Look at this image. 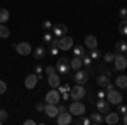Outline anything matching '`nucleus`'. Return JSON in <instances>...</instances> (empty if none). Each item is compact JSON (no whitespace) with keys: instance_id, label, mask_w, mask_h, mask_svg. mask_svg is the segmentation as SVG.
<instances>
[{"instance_id":"423d86ee","label":"nucleus","mask_w":127,"mask_h":125,"mask_svg":"<svg viewBox=\"0 0 127 125\" xmlns=\"http://www.w3.org/2000/svg\"><path fill=\"white\" fill-rule=\"evenodd\" d=\"M44 101H46V103H54V105H58L59 101H61V93L58 91V88H53V90H49L48 93H46V98H44Z\"/></svg>"},{"instance_id":"c03bdc74","label":"nucleus","mask_w":127,"mask_h":125,"mask_svg":"<svg viewBox=\"0 0 127 125\" xmlns=\"http://www.w3.org/2000/svg\"><path fill=\"white\" fill-rule=\"evenodd\" d=\"M24 124H26V125H36L37 122H36V120H32V118H27V120H26Z\"/></svg>"},{"instance_id":"6e6552de","label":"nucleus","mask_w":127,"mask_h":125,"mask_svg":"<svg viewBox=\"0 0 127 125\" xmlns=\"http://www.w3.org/2000/svg\"><path fill=\"white\" fill-rule=\"evenodd\" d=\"M56 124H58V125H69V124H73V115L69 113L68 110H66V112H59L58 117H56Z\"/></svg>"},{"instance_id":"b1692460","label":"nucleus","mask_w":127,"mask_h":125,"mask_svg":"<svg viewBox=\"0 0 127 125\" xmlns=\"http://www.w3.org/2000/svg\"><path fill=\"white\" fill-rule=\"evenodd\" d=\"M10 19V12L7 9H0V24H5Z\"/></svg>"},{"instance_id":"f03ea898","label":"nucleus","mask_w":127,"mask_h":125,"mask_svg":"<svg viewBox=\"0 0 127 125\" xmlns=\"http://www.w3.org/2000/svg\"><path fill=\"white\" fill-rule=\"evenodd\" d=\"M107 91V95H105V100H107L110 105H119V103H122V91L117 90V88H112V90H105Z\"/></svg>"},{"instance_id":"4c0bfd02","label":"nucleus","mask_w":127,"mask_h":125,"mask_svg":"<svg viewBox=\"0 0 127 125\" xmlns=\"http://www.w3.org/2000/svg\"><path fill=\"white\" fill-rule=\"evenodd\" d=\"M58 52H59L58 46H49V54H51V56H56Z\"/></svg>"},{"instance_id":"a211bd4d","label":"nucleus","mask_w":127,"mask_h":125,"mask_svg":"<svg viewBox=\"0 0 127 125\" xmlns=\"http://www.w3.org/2000/svg\"><path fill=\"white\" fill-rule=\"evenodd\" d=\"M115 86L119 90H127V76L126 75H119L115 78Z\"/></svg>"},{"instance_id":"de8ad7c7","label":"nucleus","mask_w":127,"mask_h":125,"mask_svg":"<svg viewBox=\"0 0 127 125\" xmlns=\"http://www.w3.org/2000/svg\"><path fill=\"white\" fill-rule=\"evenodd\" d=\"M124 56H126V59H127V54H124Z\"/></svg>"},{"instance_id":"473e14b6","label":"nucleus","mask_w":127,"mask_h":125,"mask_svg":"<svg viewBox=\"0 0 127 125\" xmlns=\"http://www.w3.org/2000/svg\"><path fill=\"white\" fill-rule=\"evenodd\" d=\"M9 118V113H7V110H3V108H0V122L3 124L5 120Z\"/></svg>"},{"instance_id":"4be33fe9","label":"nucleus","mask_w":127,"mask_h":125,"mask_svg":"<svg viewBox=\"0 0 127 125\" xmlns=\"http://www.w3.org/2000/svg\"><path fill=\"white\" fill-rule=\"evenodd\" d=\"M32 54H34V58H36V59L44 58V54H46V48H44V46H37V48L32 51Z\"/></svg>"},{"instance_id":"4468645a","label":"nucleus","mask_w":127,"mask_h":125,"mask_svg":"<svg viewBox=\"0 0 127 125\" xmlns=\"http://www.w3.org/2000/svg\"><path fill=\"white\" fill-rule=\"evenodd\" d=\"M44 113H46L49 118H56L58 113H59L58 105H54V103H46V106H44Z\"/></svg>"},{"instance_id":"79ce46f5","label":"nucleus","mask_w":127,"mask_h":125,"mask_svg":"<svg viewBox=\"0 0 127 125\" xmlns=\"http://www.w3.org/2000/svg\"><path fill=\"white\" fill-rule=\"evenodd\" d=\"M58 110H59V112H66V110H68V106L64 105V103H61V101H59V103H58Z\"/></svg>"},{"instance_id":"cd10ccee","label":"nucleus","mask_w":127,"mask_h":125,"mask_svg":"<svg viewBox=\"0 0 127 125\" xmlns=\"http://www.w3.org/2000/svg\"><path fill=\"white\" fill-rule=\"evenodd\" d=\"M53 39H54V36H53L51 32H44V36H42V42H44L46 46H49V44L53 42Z\"/></svg>"},{"instance_id":"f3484780","label":"nucleus","mask_w":127,"mask_h":125,"mask_svg":"<svg viewBox=\"0 0 127 125\" xmlns=\"http://www.w3.org/2000/svg\"><path fill=\"white\" fill-rule=\"evenodd\" d=\"M83 46H85L87 49H95V48H98V39L95 37V36H87Z\"/></svg>"},{"instance_id":"2eb2a0df","label":"nucleus","mask_w":127,"mask_h":125,"mask_svg":"<svg viewBox=\"0 0 127 125\" xmlns=\"http://www.w3.org/2000/svg\"><path fill=\"white\" fill-rule=\"evenodd\" d=\"M48 83H49L51 88H58L59 85H61V78H59V75L56 71H53V73L48 75Z\"/></svg>"},{"instance_id":"1a4fd4ad","label":"nucleus","mask_w":127,"mask_h":125,"mask_svg":"<svg viewBox=\"0 0 127 125\" xmlns=\"http://www.w3.org/2000/svg\"><path fill=\"white\" fill-rule=\"evenodd\" d=\"M15 52L20 56H29L32 54V46L29 42H19V44H15Z\"/></svg>"},{"instance_id":"7c9ffc66","label":"nucleus","mask_w":127,"mask_h":125,"mask_svg":"<svg viewBox=\"0 0 127 125\" xmlns=\"http://www.w3.org/2000/svg\"><path fill=\"white\" fill-rule=\"evenodd\" d=\"M102 58H103V61H105V63H114L115 54H114V52H107V54H103Z\"/></svg>"},{"instance_id":"f8f14e48","label":"nucleus","mask_w":127,"mask_h":125,"mask_svg":"<svg viewBox=\"0 0 127 125\" xmlns=\"http://www.w3.org/2000/svg\"><path fill=\"white\" fill-rule=\"evenodd\" d=\"M103 122L108 125H115L120 122V117H119V112H108V113H105V117H103Z\"/></svg>"},{"instance_id":"20e7f679","label":"nucleus","mask_w":127,"mask_h":125,"mask_svg":"<svg viewBox=\"0 0 127 125\" xmlns=\"http://www.w3.org/2000/svg\"><path fill=\"white\" fill-rule=\"evenodd\" d=\"M56 46H58L59 51H71V48L75 46V42H73V39L69 37L68 34H64V36L58 37V42H56Z\"/></svg>"},{"instance_id":"09e8293b","label":"nucleus","mask_w":127,"mask_h":125,"mask_svg":"<svg viewBox=\"0 0 127 125\" xmlns=\"http://www.w3.org/2000/svg\"><path fill=\"white\" fill-rule=\"evenodd\" d=\"M0 124H2V122H0Z\"/></svg>"},{"instance_id":"58836bf2","label":"nucleus","mask_w":127,"mask_h":125,"mask_svg":"<svg viewBox=\"0 0 127 125\" xmlns=\"http://www.w3.org/2000/svg\"><path fill=\"white\" fill-rule=\"evenodd\" d=\"M119 108H117V112H119V113H126V112H127V105H124V103H119Z\"/></svg>"},{"instance_id":"0eeeda50","label":"nucleus","mask_w":127,"mask_h":125,"mask_svg":"<svg viewBox=\"0 0 127 125\" xmlns=\"http://www.w3.org/2000/svg\"><path fill=\"white\" fill-rule=\"evenodd\" d=\"M69 61L66 58H59L58 63H56V73L58 75H68L69 73Z\"/></svg>"},{"instance_id":"9d476101","label":"nucleus","mask_w":127,"mask_h":125,"mask_svg":"<svg viewBox=\"0 0 127 125\" xmlns=\"http://www.w3.org/2000/svg\"><path fill=\"white\" fill-rule=\"evenodd\" d=\"M114 66H115V69H117V71H124V69L127 68V59H126V56H124L122 52H117V54H115Z\"/></svg>"},{"instance_id":"7ed1b4c3","label":"nucleus","mask_w":127,"mask_h":125,"mask_svg":"<svg viewBox=\"0 0 127 125\" xmlns=\"http://www.w3.org/2000/svg\"><path fill=\"white\" fill-rule=\"evenodd\" d=\"M87 96V90H85V85H75V86L69 88V98L71 100H83Z\"/></svg>"},{"instance_id":"72a5a7b5","label":"nucleus","mask_w":127,"mask_h":125,"mask_svg":"<svg viewBox=\"0 0 127 125\" xmlns=\"http://www.w3.org/2000/svg\"><path fill=\"white\" fill-rule=\"evenodd\" d=\"M107 95V91H105V88H102V90H98L97 91V100H103Z\"/></svg>"},{"instance_id":"c85d7f7f","label":"nucleus","mask_w":127,"mask_h":125,"mask_svg":"<svg viewBox=\"0 0 127 125\" xmlns=\"http://www.w3.org/2000/svg\"><path fill=\"white\" fill-rule=\"evenodd\" d=\"M92 59H100L102 58V52L98 51V48H95V49H90V54H88Z\"/></svg>"},{"instance_id":"5701e85b","label":"nucleus","mask_w":127,"mask_h":125,"mask_svg":"<svg viewBox=\"0 0 127 125\" xmlns=\"http://www.w3.org/2000/svg\"><path fill=\"white\" fill-rule=\"evenodd\" d=\"M71 51H73L75 56H80V58H81L83 54H87V48H85V46H73Z\"/></svg>"},{"instance_id":"ea45409f","label":"nucleus","mask_w":127,"mask_h":125,"mask_svg":"<svg viewBox=\"0 0 127 125\" xmlns=\"http://www.w3.org/2000/svg\"><path fill=\"white\" fill-rule=\"evenodd\" d=\"M119 15H120V19H127V9L126 7H122V9L119 10Z\"/></svg>"},{"instance_id":"c9c22d12","label":"nucleus","mask_w":127,"mask_h":125,"mask_svg":"<svg viewBox=\"0 0 127 125\" xmlns=\"http://www.w3.org/2000/svg\"><path fill=\"white\" fill-rule=\"evenodd\" d=\"M5 91H7V83L3 79H0V95H3Z\"/></svg>"},{"instance_id":"dca6fc26","label":"nucleus","mask_w":127,"mask_h":125,"mask_svg":"<svg viewBox=\"0 0 127 125\" xmlns=\"http://www.w3.org/2000/svg\"><path fill=\"white\" fill-rule=\"evenodd\" d=\"M97 112H100L102 115H105V113H108V112H110V103H108L105 98L97 101Z\"/></svg>"},{"instance_id":"f257e3e1","label":"nucleus","mask_w":127,"mask_h":125,"mask_svg":"<svg viewBox=\"0 0 127 125\" xmlns=\"http://www.w3.org/2000/svg\"><path fill=\"white\" fill-rule=\"evenodd\" d=\"M68 112L75 117H80V115H85L87 113V106H85V103L81 100H73L68 106Z\"/></svg>"},{"instance_id":"393cba45","label":"nucleus","mask_w":127,"mask_h":125,"mask_svg":"<svg viewBox=\"0 0 127 125\" xmlns=\"http://www.w3.org/2000/svg\"><path fill=\"white\" fill-rule=\"evenodd\" d=\"M10 36V30L5 24H0V39H7Z\"/></svg>"},{"instance_id":"f704fd0d","label":"nucleus","mask_w":127,"mask_h":125,"mask_svg":"<svg viewBox=\"0 0 127 125\" xmlns=\"http://www.w3.org/2000/svg\"><path fill=\"white\" fill-rule=\"evenodd\" d=\"M69 88H71V86H68V85H64V86H61V85H59L58 91L61 93V95H63V93H69Z\"/></svg>"},{"instance_id":"9b49d317","label":"nucleus","mask_w":127,"mask_h":125,"mask_svg":"<svg viewBox=\"0 0 127 125\" xmlns=\"http://www.w3.org/2000/svg\"><path fill=\"white\" fill-rule=\"evenodd\" d=\"M37 81H39V76H37L36 73H31V75H27V76H26L24 85H26V88H27V90H34V88L37 86Z\"/></svg>"},{"instance_id":"6ab92c4d","label":"nucleus","mask_w":127,"mask_h":125,"mask_svg":"<svg viewBox=\"0 0 127 125\" xmlns=\"http://www.w3.org/2000/svg\"><path fill=\"white\" fill-rule=\"evenodd\" d=\"M69 68H71V71H76V69H81V68H83L81 58H80V56H75L73 59H69Z\"/></svg>"},{"instance_id":"bb28decb","label":"nucleus","mask_w":127,"mask_h":125,"mask_svg":"<svg viewBox=\"0 0 127 125\" xmlns=\"http://www.w3.org/2000/svg\"><path fill=\"white\" fill-rule=\"evenodd\" d=\"M119 32L124 34V36H127V19L120 20V24H119Z\"/></svg>"},{"instance_id":"ddd939ff","label":"nucleus","mask_w":127,"mask_h":125,"mask_svg":"<svg viewBox=\"0 0 127 125\" xmlns=\"http://www.w3.org/2000/svg\"><path fill=\"white\" fill-rule=\"evenodd\" d=\"M66 32H68V27H66L64 24H54L53 29H51V34H53L54 37H61V36H64Z\"/></svg>"},{"instance_id":"a878e982","label":"nucleus","mask_w":127,"mask_h":125,"mask_svg":"<svg viewBox=\"0 0 127 125\" xmlns=\"http://www.w3.org/2000/svg\"><path fill=\"white\" fill-rule=\"evenodd\" d=\"M81 63H83V66H87V71H90V66H92V58H90L88 54H83V56H81Z\"/></svg>"},{"instance_id":"2f4dec72","label":"nucleus","mask_w":127,"mask_h":125,"mask_svg":"<svg viewBox=\"0 0 127 125\" xmlns=\"http://www.w3.org/2000/svg\"><path fill=\"white\" fill-rule=\"evenodd\" d=\"M42 29L46 30V32H51V29H53V22H51V20H44V22H42Z\"/></svg>"},{"instance_id":"e433bc0d","label":"nucleus","mask_w":127,"mask_h":125,"mask_svg":"<svg viewBox=\"0 0 127 125\" xmlns=\"http://www.w3.org/2000/svg\"><path fill=\"white\" fill-rule=\"evenodd\" d=\"M34 73L39 76V79H42V68H41L39 64H36V68H34Z\"/></svg>"},{"instance_id":"a18cd8bd","label":"nucleus","mask_w":127,"mask_h":125,"mask_svg":"<svg viewBox=\"0 0 127 125\" xmlns=\"http://www.w3.org/2000/svg\"><path fill=\"white\" fill-rule=\"evenodd\" d=\"M53 71H56V66H46V73H53Z\"/></svg>"},{"instance_id":"49530a36","label":"nucleus","mask_w":127,"mask_h":125,"mask_svg":"<svg viewBox=\"0 0 127 125\" xmlns=\"http://www.w3.org/2000/svg\"><path fill=\"white\" fill-rule=\"evenodd\" d=\"M122 124L127 125V112H126V113H122Z\"/></svg>"},{"instance_id":"412c9836","label":"nucleus","mask_w":127,"mask_h":125,"mask_svg":"<svg viewBox=\"0 0 127 125\" xmlns=\"http://www.w3.org/2000/svg\"><path fill=\"white\" fill-rule=\"evenodd\" d=\"M90 120H92V124H95V125H100V124H103V115L100 113V112H93V113H90Z\"/></svg>"},{"instance_id":"aec40b11","label":"nucleus","mask_w":127,"mask_h":125,"mask_svg":"<svg viewBox=\"0 0 127 125\" xmlns=\"http://www.w3.org/2000/svg\"><path fill=\"white\" fill-rule=\"evenodd\" d=\"M108 83H110V76H108L107 73H102V75L97 78V86H100V88H105Z\"/></svg>"},{"instance_id":"c756f323","label":"nucleus","mask_w":127,"mask_h":125,"mask_svg":"<svg viewBox=\"0 0 127 125\" xmlns=\"http://www.w3.org/2000/svg\"><path fill=\"white\" fill-rule=\"evenodd\" d=\"M115 49H117V52H122V54H124V52L127 51V44L122 42V41H119L117 44H115Z\"/></svg>"},{"instance_id":"37998d69","label":"nucleus","mask_w":127,"mask_h":125,"mask_svg":"<svg viewBox=\"0 0 127 125\" xmlns=\"http://www.w3.org/2000/svg\"><path fill=\"white\" fill-rule=\"evenodd\" d=\"M81 124H83V125H90V124H92V120H90V117H83V120H81Z\"/></svg>"},{"instance_id":"a19ab883","label":"nucleus","mask_w":127,"mask_h":125,"mask_svg":"<svg viewBox=\"0 0 127 125\" xmlns=\"http://www.w3.org/2000/svg\"><path fill=\"white\" fill-rule=\"evenodd\" d=\"M44 106H46V101H44V103L41 101V103L36 105V110H37V112H44Z\"/></svg>"},{"instance_id":"39448f33","label":"nucleus","mask_w":127,"mask_h":125,"mask_svg":"<svg viewBox=\"0 0 127 125\" xmlns=\"http://www.w3.org/2000/svg\"><path fill=\"white\" fill-rule=\"evenodd\" d=\"M71 78L75 79V83H78V85H85L88 81V71L87 69H76V71H73L71 73Z\"/></svg>"}]
</instances>
